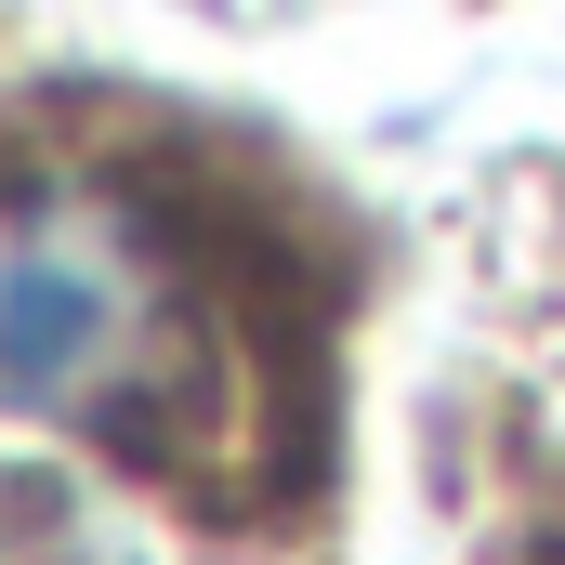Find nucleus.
<instances>
[{
  "mask_svg": "<svg viewBox=\"0 0 565 565\" xmlns=\"http://www.w3.org/2000/svg\"><path fill=\"white\" fill-rule=\"evenodd\" d=\"M198 289L184 250L119 184L40 171L0 184V422L171 447L198 408Z\"/></svg>",
  "mask_w": 565,
  "mask_h": 565,
  "instance_id": "f257e3e1",
  "label": "nucleus"
},
{
  "mask_svg": "<svg viewBox=\"0 0 565 565\" xmlns=\"http://www.w3.org/2000/svg\"><path fill=\"white\" fill-rule=\"evenodd\" d=\"M0 565H93V526L40 487H0Z\"/></svg>",
  "mask_w": 565,
  "mask_h": 565,
  "instance_id": "f03ea898",
  "label": "nucleus"
}]
</instances>
